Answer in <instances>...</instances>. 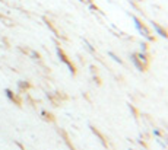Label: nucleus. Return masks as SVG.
<instances>
[{"mask_svg":"<svg viewBox=\"0 0 168 150\" xmlns=\"http://www.w3.org/2000/svg\"><path fill=\"white\" fill-rule=\"evenodd\" d=\"M154 133H155V136H159V137L164 136V134H162V131H161V130H155Z\"/></svg>","mask_w":168,"mask_h":150,"instance_id":"14","label":"nucleus"},{"mask_svg":"<svg viewBox=\"0 0 168 150\" xmlns=\"http://www.w3.org/2000/svg\"><path fill=\"white\" fill-rule=\"evenodd\" d=\"M129 108H130V111H132V114H133V117L134 118H139V111H138V108H134L132 104H129Z\"/></svg>","mask_w":168,"mask_h":150,"instance_id":"7","label":"nucleus"},{"mask_svg":"<svg viewBox=\"0 0 168 150\" xmlns=\"http://www.w3.org/2000/svg\"><path fill=\"white\" fill-rule=\"evenodd\" d=\"M89 128H91V130H92V133H94V134H95V136L98 137V139H100V141H101V143H102V146H104V147H108V143H107V139H105V136H104L102 133H100V131H98V128H95V127H94V126H89Z\"/></svg>","mask_w":168,"mask_h":150,"instance_id":"5","label":"nucleus"},{"mask_svg":"<svg viewBox=\"0 0 168 150\" xmlns=\"http://www.w3.org/2000/svg\"><path fill=\"white\" fill-rule=\"evenodd\" d=\"M110 55H111V57H113V58H114V60H115V61H117V63H120V64H123V61H121V58H120V57H119V55H115V54H114V53H110Z\"/></svg>","mask_w":168,"mask_h":150,"instance_id":"11","label":"nucleus"},{"mask_svg":"<svg viewBox=\"0 0 168 150\" xmlns=\"http://www.w3.org/2000/svg\"><path fill=\"white\" fill-rule=\"evenodd\" d=\"M151 25H152V28L156 31V34H159V37H162V38L168 39V29L164 28L162 25L156 24V22H151Z\"/></svg>","mask_w":168,"mask_h":150,"instance_id":"4","label":"nucleus"},{"mask_svg":"<svg viewBox=\"0 0 168 150\" xmlns=\"http://www.w3.org/2000/svg\"><path fill=\"white\" fill-rule=\"evenodd\" d=\"M133 20H134V25H136V28H138V31H139L140 34L143 35L145 38L148 39V41H151V42H155L156 41V37H155L152 32H151V29H149V26L146 24H145L142 19H139L138 16H133Z\"/></svg>","mask_w":168,"mask_h":150,"instance_id":"1","label":"nucleus"},{"mask_svg":"<svg viewBox=\"0 0 168 150\" xmlns=\"http://www.w3.org/2000/svg\"><path fill=\"white\" fill-rule=\"evenodd\" d=\"M57 54H58V57H60V60H62L63 63H64L67 67H69L70 73H72L73 76H76V67H75V64L72 63V60L69 58V55H67V54L63 51L62 47H57Z\"/></svg>","mask_w":168,"mask_h":150,"instance_id":"2","label":"nucleus"},{"mask_svg":"<svg viewBox=\"0 0 168 150\" xmlns=\"http://www.w3.org/2000/svg\"><path fill=\"white\" fill-rule=\"evenodd\" d=\"M43 117H45V120H47V121H54V117L51 115L50 112H45V111H44V112H43Z\"/></svg>","mask_w":168,"mask_h":150,"instance_id":"8","label":"nucleus"},{"mask_svg":"<svg viewBox=\"0 0 168 150\" xmlns=\"http://www.w3.org/2000/svg\"><path fill=\"white\" fill-rule=\"evenodd\" d=\"M60 134H62L63 140L66 141V144L69 146V149H70V150H76V149H75V146H73L72 143H70V140H69V136H67V134H66V133H64V131H60Z\"/></svg>","mask_w":168,"mask_h":150,"instance_id":"6","label":"nucleus"},{"mask_svg":"<svg viewBox=\"0 0 168 150\" xmlns=\"http://www.w3.org/2000/svg\"><path fill=\"white\" fill-rule=\"evenodd\" d=\"M132 61H133V64L136 66V67L139 68L142 73H145V72H148V68H149V64L148 63H145L143 60L138 55V53H133L132 54Z\"/></svg>","mask_w":168,"mask_h":150,"instance_id":"3","label":"nucleus"},{"mask_svg":"<svg viewBox=\"0 0 168 150\" xmlns=\"http://www.w3.org/2000/svg\"><path fill=\"white\" fill-rule=\"evenodd\" d=\"M89 7H91L92 10H95V12H100V7H98V6H96L94 2H91V3H89Z\"/></svg>","mask_w":168,"mask_h":150,"instance_id":"12","label":"nucleus"},{"mask_svg":"<svg viewBox=\"0 0 168 150\" xmlns=\"http://www.w3.org/2000/svg\"><path fill=\"white\" fill-rule=\"evenodd\" d=\"M92 79H94V82H95L98 86H100L101 83H102V80H101V77L98 76V74H92Z\"/></svg>","mask_w":168,"mask_h":150,"instance_id":"9","label":"nucleus"},{"mask_svg":"<svg viewBox=\"0 0 168 150\" xmlns=\"http://www.w3.org/2000/svg\"><path fill=\"white\" fill-rule=\"evenodd\" d=\"M140 47H142V50H143L145 53H148L149 51V44L148 42H142L140 44Z\"/></svg>","mask_w":168,"mask_h":150,"instance_id":"10","label":"nucleus"},{"mask_svg":"<svg viewBox=\"0 0 168 150\" xmlns=\"http://www.w3.org/2000/svg\"><path fill=\"white\" fill-rule=\"evenodd\" d=\"M89 68L92 70V74H98V68H96L95 66H89Z\"/></svg>","mask_w":168,"mask_h":150,"instance_id":"13","label":"nucleus"}]
</instances>
